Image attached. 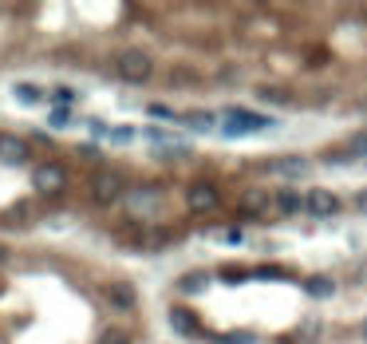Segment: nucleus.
Segmentation results:
<instances>
[{
	"label": "nucleus",
	"instance_id": "nucleus-13",
	"mask_svg": "<svg viewBox=\"0 0 367 344\" xmlns=\"http://www.w3.org/2000/svg\"><path fill=\"white\" fill-rule=\"evenodd\" d=\"M40 99H43V87H36V84H16V103L32 107V103H40Z\"/></svg>",
	"mask_w": 367,
	"mask_h": 344
},
{
	"label": "nucleus",
	"instance_id": "nucleus-19",
	"mask_svg": "<svg viewBox=\"0 0 367 344\" xmlns=\"http://www.w3.org/2000/svg\"><path fill=\"white\" fill-rule=\"evenodd\" d=\"M205 289V277L202 273H194V277H186V281H182V293H202Z\"/></svg>",
	"mask_w": 367,
	"mask_h": 344
},
{
	"label": "nucleus",
	"instance_id": "nucleus-23",
	"mask_svg": "<svg viewBox=\"0 0 367 344\" xmlns=\"http://www.w3.org/2000/svg\"><path fill=\"white\" fill-rule=\"evenodd\" d=\"M99 344H130V340H127V333H115V328H111V333H103Z\"/></svg>",
	"mask_w": 367,
	"mask_h": 344
},
{
	"label": "nucleus",
	"instance_id": "nucleus-5",
	"mask_svg": "<svg viewBox=\"0 0 367 344\" xmlns=\"http://www.w3.org/2000/svg\"><path fill=\"white\" fill-rule=\"evenodd\" d=\"M217 202H222V194H217L214 182H190L186 206L194 210V214H210V210H217Z\"/></svg>",
	"mask_w": 367,
	"mask_h": 344
},
{
	"label": "nucleus",
	"instance_id": "nucleus-2",
	"mask_svg": "<svg viewBox=\"0 0 367 344\" xmlns=\"http://www.w3.org/2000/svg\"><path fill=\"white\" fill-rule=\"evenodd\" d=\"M269 127H276L269 115H253V111H241V107H233V111H225L222 135L241 138V135H253V131H269Z\"/></svg>",
	"mask_w": 367,
	"mask_h": 344
},
{
	"label": "nucleus",
	"instance_id": "nucleus-20",
	"mask_svg": "<svg viewBox=\"0 0 367 344\" xmlns=\"http://www.w3.org/2000/svg\"><path fill=\"white\" fill-rule=\"evenodd\" d=\"M51 99H56L60 107H68L71 99H76V91H71V87H56V91H51Z\"/></svg>",
	"mask_w": 367,
	"mask_h": 344
},
{
	"label": "nucleus",
	"instance_id": "nucleus-27",
	"mask_svg": "<svg viewBox=\"0 0 367 344\" xmlns=\"http://www.w3.org/2000/svg\"><path fill=\"white\" fill-rule=\"evenodd\" d=\"M363 340H367V317H363Z\"/></svg>",
	"mask_w": 367,
	"mask_h": 344
},
{
	"label": "nucleus",
	"instance_id": "nucleus-6",
	"mask_svg": "<svg viewBox=\"0 0 367 344\" xmlns=\"http://www.w3.org/2000/svg\"><path fill=\"white\" fill-rule=\"evenodd\" d=\"M304 210L312 218H332L336 210H340V198H336L332 190L316 186V190H308V194H304Z\"/></svg>",
	"mask_w": 367,
	"mask_h": 344
},
{
	"label": "nucleus",
	"instance_id": "nucleus-3",
	"mask_svg": "<svg viewBox=\"0 0 367 344\" xmlns=\"http://www.w3.org/2000/svg\"><path fill=\"white\" fill-rule=\"evenodd\" d=\"M32 186H36V194L51 198V194H60V190L68 186V171H63L60 163H40L32 171Z\"/></svg>",
	"mask_w": 367,
	"mask_h": 344
},
{
	"label": "nucleus",
	"instance_id": "nucleus-25",
	"mask_svg": "<svg viewBox=\"0 0 367 344\" xmlns=\"http://www.w3.org/2000/svg\"><path fill=\"white\" fill-rule=\"evenodd\" d=\"M111 138H115V143H130L135 135H130V131H111Z\"/></svg>",
	"mask_w": 367,
	"mask_h": 344
},
{
	"label": "nucleus",
	"instance_id": "nucleus-1",
	"mask_svg": "<svg viewBox=\"0 0 367 344\" xmlns=\"http://www.w3.org/2000/svg\"><path fill=\"white\" fill-rule=\"evenodd\" d=\"M115 71H119L127 84H146V79L154 76V60L146 52H138V48H127V52L115 56Z\"/></svg>",
	"mask_w": 367,
	"mask_h": 344
},
{
	"label": "nucleus",
	"instance_id": "nucleus-24",
	"mask_svg": "<svg viewBox=\"0 0 367 344\" xmlns=\"http://www.w3.org/2000/svg\"><path fill=\"white\" fill-rule=\"evenodd\" d=\"M351 155H367V131L351 138Z\"/></svg>",
	"mask_w": 367,
	"mask_h": 344
},
{
	"label": "nucleus",
	"instance_id": "nucleus-8",
	"mask_svg": "<svg viewBox=\"0 0 367 344\" xmlns=\"http://www.w3.org/2000/svg\"><path fill=\"white\" fill-rule=\"evenodd\" d=\"M241 210L245 214H269L273 210V194L269 190H245L241 194Z\"/></svg>",
	"mask_w": 367,
	"mask_h": 344
},
{
	"label": "nucleus",
	"instance_id": "nucleus-17",
	"mask_svg": "<svg viewBox=\"0 0 367 344\" xmlns=\"http://www.w3.org/2000/svg\"><path fill=\"white\" fill-rule=\"evenodd\" d=\"M261 99H265V103H292V95L284 91V87H261Z\"/></svg>",
	"mask_w": 367,
	"mask_h": 344
},
{
	"label": "nucleus",
	"instance_id": "nucleus-18",
	"mask_svg": "<svg viewBox=\"0 0 367 344\" xmlns=\"http://www.w3.org/2000/svg\"><path fill=\"white\" fill-rule=\"evenodd\" d=\"M48 127H51V131H63V127H71V111H68V107H56V111L48 115Z\"/></svg>",
	"mask_w": 367,
	"mask_h": 344
},
{
	"label": "nucleus",
	"instance_id": "nucleus-14",
	"mask_svg": "<svg viewBox=\"0 0 367 344\" xmlns=\"http://www.w3.org/2000/svg\"><path fill=\"white\" fill-rule=\"evenodd\" d=\"M178 123H186V127H194V131H214V115L210 111H190V115H182Z\"/></svg>",
	"mask_w": 367,
	"mask_h": 344
},
{
	"label": "nucleus",
	"instance_id": "nucleus-26",
	"mask_svg": "<svg viewBox=\"0 0 367 344\" xmlns=\"http://www.w3.org/2000/svg\"><path fill=\"white\" fill-rule=\"evenodd\" d=\"M356 206H359V210H363V214H367V190H363V194H359V198H356Z\"/></svg>",
	"mask_w": 367,
	"mask_h": 344
},
{
	"label": "nucleus",
	"instance_id": "nucleus-11",
	"mask_svg": "<svg viewBox=\"0 0 367 344\" xmlns=\"http://www.w3.org/2000/svg\"><path fill=\"white\" fill-rule=\"evenodd\" d=\"M127 206L135 214H146L150 206H158V190H135V194H127Z\"/></svg>",
	"mask_w": 367,
	"mask_h": 344
},
{
	"label": "nucleus",
	"instance_id": "nucleus-21",
	"mask_svg": "<svg viewBox=\"0 0 367 344\" xmlns=\"http://www.w3.org/2000/svg\"><path fill=\"white\" fill-rule=\"evenodd\" d=\"M79 158H87V163H99V158H103V151H99V146H91V143H87V146H79Z\"/></svg>",
	"mask_w": 367,
	"mask_h": 344
},
{
	"label": "nucleus",
	"instance_id": "nucleus-16",
	"mask_svg": "<svg viewBox=\"0 0 367 344\" xmlns=\"http://www.w3.org/2000/svg\"><path fill=\"white\" fill-rule=\"evenodd\" d=\"M170 325L178 328V333H194V328H197V320L190 317L186 309H174V313H170Z\"/></svg>",
	"mask_w": 367,
	"mask_h": 344
},
{
	"label": "nucleus",
	"instance_id": "nucleus-12",
	"mask_svg": "<svg viewBox=\"0 0 367 344\" xmlns=\"http://www.w3.org/2000/svg\"><path fill=\"white\" fill-rule=\"evenodd\" d=\"M273 206L284 210V214H300V210H304V198H300L296 190H281V194H273Z\"/></svg>",
	"mask_w": 367,
	"mask_h": 344
},
{
	"label": "nucleus",
	"instance_id": "nucleus-10",
	"mask_svg": "<svg viewBox=\"0 0 367 344\" xmlns=\"http://www.w3.org/2000/svg\"><path fill=\"white\" fill-rule=\"evenodd\" d=\"M0 158H9V163H24V158H28V146L20 143V138L0 135Z\"/></svg>",
	"mask_w": 367,
	"mask_h": 344
},
{
	"label": "nucleus",
	"instance_id": "nucleus-9",
	"mask_svg": "<svg viewBox=\"0 0 367 344\" xmlns=\"http://www.w3.org/2000/svg\"><path fill=\"white\" fill-rule=\"evenodd\" d=\"M269 174H276V178H300V174H308V163L304 158H273Z\"/></svg>",
	"mask_w": 367,
	"mask_h": 344
},
{
	"label": "nucleus",
	"instance_id": "nucleus-15",
	"mask_svg": "<svg viewBox=\"0 0 367 344\" xmlns=\"http://www.w3.org/2000/svg\"><path fill=\"white\" fill-rule=\"evenodd\" d=\"M304 289L312 293V297H332L336 285H332V277H312V281H304Z\"/></svg>",
	"mask_w": 367,
	"mask_h": 344
},
{
	"label": "nucleus",
	"instance_id": "nucleus-7",
	"mask_svg": "<svg viewBox=\"0 0 367 344\" xmlns=\"http://www.w3.org/2000/svg\"><path fill=\"white\" fill-rule=\"evenodd\" d=\"M107 301H111V309H119V313L135 309V285L111 281V285H107Z\"/></svg>",
	"mask_w": 367,
	"mask_h": 344
},
{
	"label": "nucleus",
	"instance_id": "nucleus-4",
	"mask_svg": "<svg viewBox=\"0 0 367 344\" xmlns=\"http://www.w3.org/2000/svg\"><path fill=\"white\" fill-rule=\"evenodd\" d=\"M123 190H127V182H123V174H115V171H103V174H95V182H91V198L99 202V206H115V202L123 198Z\"/></svg>",
	"mask_w": 367,
	"mask_h": 344
},
{
	"label": "nucleus",
	"instance_id": "nucleus-22",
	"mask_svg": "<svg viewBox=\"0 0 367 344\" xmlns=\"http://www.w3.org/2000/svg\"><path fill=\"white\" fill-rule=\"evenodd\" d=\"M150 115H154V119H170V123L178 119V115H174L170 107H162V103H150Z\"/></svg>",
	"mask_w": 367,
	"mask_h": 344
}]
</instances>
